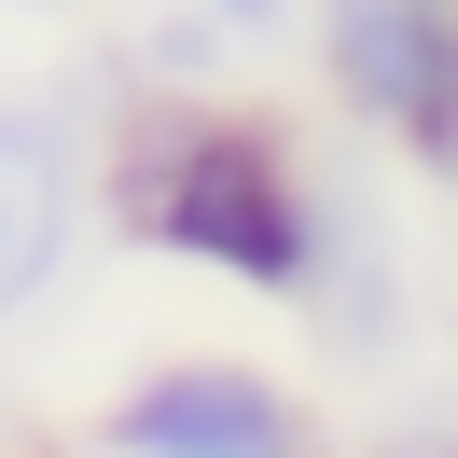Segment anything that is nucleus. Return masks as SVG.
<instances>
[{
    "label": "nucleus",
    "mask_w": 458,
    "mask_h": 458,
    "mask_svg": "<svg viewBox=\"0 0 458 458\" xmlns=\"http://www.w3.org/2000/svg\"><path fill=\"white\" fill-rule=\"evenodd\" d=\"M347 208H361V181L250 84H223V98H140L125 84L98 112V236L236 292V306L306 319L334 250H347Z\"/></svg>",
    "instance_id": "nucleus-1"
},
{
    "label": "nucleus",
    "mask_w": 458,
    "mask_h": 458,
    "mask_svg": "<svg viewBox=\"0 0 458 458\" xmlns=\"http://www.w3.org/2000/svg\"><path fill=\"white\" fill-rule=\"evenodd\" d=\"M98 458H334L319 403L250 347H153L112 403L84 417Z\"/></svg>",
    "instance_id": "nucleus-2"
},
{
    "label": "nucleus",
    "mask_w": 458,
    "mask_h": 458,
    "mask_svg": "<svg viewBox=\"0 0 458 458\" xmlns=\"http://www.w3.org/2000/svg\"><path fill=\"white\" fill-rule=\"evenodd\" d=\"M84 250H98V112L29 84L0 98V334L56 306Z\"/></svg>",
    "instance_id": "nucleus-3"
},
{
    "label": "nucleus",
    "mask_w": 458,
    "mask_h": 458,
    "mask_svg": "<svg viewBox=\"0 0 458 458\" xmlns=\"http://www.w3.org/2000/svg\"><path fill=\"white\" fill-rule=\"evenodd\" d=\"M306 84L347 140L417 153L458 112V0H319L306 14Z\"/></svg>",
    "instance_id": "nucleus-4"
},
{
    "label": "nucleus",
    "mask_w": 458,
    "mask_h": 458,
    "mask_svg": "<svg viewBox=\"0 0 458 458\" xmlns=\"http://www.w3.org/2000/svg\"><path fill=\"white\" fill-rule=\"evenodd\" d=\"M195 14L236 42V70H278V56H306V14H319V0H195Z\"/></svg>",
    "instance_id": "nucleus-5"
},
{
    "label": "nucleus",
    "mask_w": 458,
    "mask_h": 458,
    "mask_svg": "<svg viewBox=\"0 0 458 458\" xmlns=\"http://www.w3.org/2000/svg\"><path fill=\"white\" fill-rule=\"evenodd\" d=\"M334 458H458V417H375L361 445H334Z\"/></svg>",
    "instance_id": "nucleus-6"
},
{
    "label": "nucleus",
    "mask_w": 458,
    "mask_h": 458,
    "mask_svg": "<svg viewBox=\"0 0 458 458\" xmlns=\"http://www.w3.org/2000/svg\"><path fill=\"white\" fill-rule=\"evenodd\" d=\"M403 167H417V181H430V195H445V208H458V112H445V125H430V140H417V153H403Z\"/></svg>",
    "instance_id": "nucleus-7"
},
{
    "label": "nucleus",
    "mask_w": 458,
    "mask_h": 458,
    "mask_svg": "<svg viewBox=\"0 0 458 458\" xmlns=\"http://www.w3.org/2000/svg\"><path fill=\"white\" fill-rule=\"evenodd\" d=\"M14 14H56V0H14Z\"/></svg>",
    "instance_id": "nucleus-8"
}]
</instances>
